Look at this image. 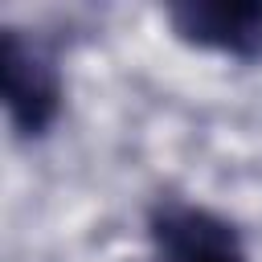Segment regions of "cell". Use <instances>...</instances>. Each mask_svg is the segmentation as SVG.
<instances>
[{"label":"cell","instance_id":"cell-1","mask_svg":"<svg viewBox=\"0 0 262 262\" xmlns=\"http://www.w3.org/2000/svg\"><path fill=\"white\" fill-rule=\"evenodd\" d=\"M0 78H4V106L20 135H41L61 106V86L53 66L16 33H0Z\"/></svg>","mask_w":262,"mask_h":262},{"label":"cell","instance_id":"cell-2","mask_svg":"<svg viewBox=\"0 0 262 262\" xmlns=\"http://www.w3.org/2000/svg\"><path fill=\"white\" fill-rule=\"evenodd\" d=\"M172 29L205 49L229 57H258L262 53V0H192L176 4Z\"/></svg>","mask_w":262,"mask_h":262},{"label":"cell","instance_id":"cell-3","mask_svg":"<svg viewBox=\"0 0 262 262\" xmlns=\"http://www.w3.org/2000/svg\"><path fill=\"white\" fill-rule=\"evenodd\" d=\"M151 237L164 262H246L237 233L209 209L168 205L151 217Z\"/></svg>","mask_w":262,"mask_h":262}]
</instances>
